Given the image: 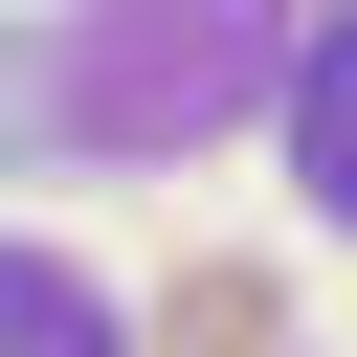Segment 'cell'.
Instances as JSON below:
<instances>
[{
	"mask_svg": "<svg viewBox=\"0 0 357 357\" xmlns=\"http://www.w3.org/2000/svg\"><path fill=\"white\" fill-rule=\"evenodd\" d=\"M156 357H290V268H268V245H201V268L156 290Z\"/></svg>",
	"mask_w": 357,
	"mask_h": 357,
	"instance_id": "6da1fadb",
	"label": "cell"
},
{
	"mask_svg": "<svg viewBox=\"0 0 357 357\" xmlns=\"http://www.w3.org/2000/svg\"><path fill=\"white\" fill-rule=\"evenodd\" d=\"M0 357H134V312H112L67 245H0Z\"/></svg>",
	"mask_w": 357,
	"mask_h": 357,
	"instance_id": "7a4b0ae2",
	"label": "cell"
}]
</instances>
